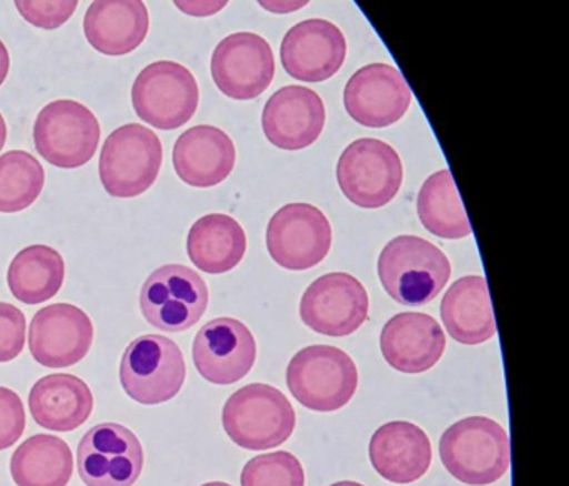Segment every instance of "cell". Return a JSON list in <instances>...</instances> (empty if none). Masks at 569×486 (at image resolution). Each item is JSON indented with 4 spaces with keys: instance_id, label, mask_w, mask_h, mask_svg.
Here are the masks:
<instances>
[{
    "instance_id": "1",
    "label": "cell",
    "mask_w": 569,
    "mask_h": 486,
    "mask_svg": "<svg viewBox=\"0 0 569 486\" xmlns=\"http://www.w3.org/2000/svg\"><path fill=\"white\" fill-rule=\"evenodd\" d=\"M382 288L401 305L432 302L448 285L451 262L439 246L415 235H399L386 243L378 260Z\"/></svg>"
},
{
    "instance_id": "2",
    "label": "cell",
    "mask_w": 569,
    "mask_h": 486,
    "mask_svg": "<svg viewBox=\"0 0 569 486\" xmlns=\"http://www.w3.org/2000/svg\"><path fill=\"white\" fill-rule=\"evenodd\" d=\"M439 456L458 482L486 486L508 473L511 446L508 433L498 422L488 416H468L442 433Z\"/></svg>"
},
{
    "instance_id": "3",
    "label": "cell",
    "mask_w": 569,
    "mask_h": 486,
    "mask_svg": "<svg viewBox=\"0 0 569 486\" xmlns=\"http://www.w3.org/2000/svg\"><path fill=\"white\" fill-rule=\"evenodd\" d=\"M222 426L236 445L261 452L288 442L296 428V412L281 389L251 383L229 396Z\"/></svg>"
},
{
    "instance_id": "4",
    "label": "cell",
    "mask_w": 569,
    "mask_h": 486,
    "mask_svg": "<svg viewBox=\"0 0 569 486\" xmlns=\"http://www.w3.org/2000/svg\"><path fill=\"white\" fill-rule=\"evenodd\" d=\"M358 382L355 360L338 346H306L292 356L286 369L289 392L312 412L341 409L356 395Z\"/></svg>"
},
{
    "instance_id": "5",
    "label": "cell",
    "mask_w": 569,
    "mask_h": 486,
    "mask_svg": "<svg viewBox=\"0 0 569 486\" xmlns=\"http://www.w3.org/2000/svg\"><path fill=\"white\" fill-rule=\"evenodd\" d=\"M162 143L154 130L126 123L106 139L99 176L109 195L132 199L148 192L162 166Z\"/></svg>"
},
{
    "instance_id": "6",
    "label": "cell",
    "mask_w": 569,
    "mask_h": 486,
    "mask_svg": "<svg viewBox=\"0 0 569 486\" xmlns=\"http://www.w3.org/2000/svg\"><path fill=\"white\" fill-rule=\"evenodd\" d=\"M186 360L168 336L142 335L129 343L119 368L122 388L142 405L169 402L186 382Z\"/></svg>"
},
{
    "instance_id": "7",
    "label": "cell",
    "mask_w": 569,
    "mask_h": 486,
    "mask_svg": "<svg viewBox=\"0 0 569 486\" xmlns=\"http://www.w3.org/2000/svg\"><path fill=\"white\" fill-rule=\"evenodd\" d=\"M339 189L361 209L388 205L402 185V162L396 149L379 139H358L338 160Z\"/></svg>"
},
{
    "instance_id": "8",
    "label": "cell",
    "mask_w": 569,
    "mask_h": 486,
    "mask_svg": "<svg viewBox=\"0 0 569 486\" xmlns=\"http://www.w3.org/2000/svg\"><path fill=\"white\" fill-rule=\"evenodd\" d=\"M139 303L142 315L154 328L181 333L192 328L204 315L209 288L196 270L171 263L148 276Z\"/></svg>"
},
{
    "instance_id": "9",
    "label": "cell",
    "mask_w": 569,
    "mask_h": 486,
    "mask_svg": "<svg viewBox=\"0 0 569 486\" xmlns=\"http://www.w3.org/2000/svg\"><path fill=\"white\" fill-rule=\"evenodd\" d=\"M198 105V80L181 63L159 60L136 77L132 107L139 119L154 129L176 130L186 125Z\"/></svg>"
},
{
    "instance_id": "10",
    "label": "cell",
    "mask_w": 569,
    "mask_h": 486,
    "mask_svg": "<svg viewBox=\"0 0 569 486\" xmlns=\"http://www.w3.org/2000/svg\"><path fill=\"white\" fill-rule=\"evenodd\" d=\"M101 125L98 117L76 100H56L39 112L34 143L42 159L58 169H79L98 150Z\"/></svg>"
},
{
    "instance_id": "11",
    "label": "cell",
    "mask_w": 569,
    "mask_h": 486,
    "mask_svg": "<svg viewBox=\"0 0 569 486\" xmlns=\"http://www.w3.org/2000/svg\"><path fill=\"white\" fill-rule=\"evenodd\" d=\"M266 245L271 259L282 269L295 272L312 269L331 250V223L311 203H288L269 220Z\"/></svg>"
},
{
    "instance_id": "12",
    "label": "cell",
    "mask_w": 569,
    "mask_h": 486,
    "mask_svg": "<svg viewBox=\"0 0 569 486\" xmlns=\"http://www.w3.org/2000/svg\"><path fill=\"white\" fill-rule=\"evenodd\" d=\"M142 466L141 442L119 423H99L79 442L78 469L86 486H132Z\"/></svg>"
},
{
    "instance_id": "13",
    "label": "cell",
    "mask_w": 569,
    "mask_h": 486,
    "mask_svg": "<svg viewBox=\"0 0 569 486\" xmlns=\"http://www.w3.org/2000/svg\"><path fill=\"white\" fill-rule=\"evenodd\" d=\"M299 315L308 328L326 336H348L361 328L369 315V296L356 276L332 272L306 288Z\"/></svg>"
},
{
    "instance_id": "14",
    "label": "cell",
    "mask_w": 569,
    "mask_h": 486,
    "mask_svg": "<svg viewBox=\"0 0 569 486\" xmlns=\"http://www.w3.org/2000/svg\"><path fill=\"white\" fill-rule=\"evenodd\" d=\"M211 73L229 99L252 100L266 92L274 79V53L258 33H231L212 52Z\"/></svg>"
},
{
    "instance_id": "15",
    "label": "cell",
    "mask_w": 569,
    "mask_h": 486,
    "mask_svg": "<svg viewBox=\"0 0 569 486\" xmlns=\"http://www.w3.org/2000/svg\"><path fill=\"white\" fill-rule=\"evenodd\" d=\"M258 345L251 330L231 316L206 323L192 343V360L202 378L214 385H232L256 363Z\"/></svg>"
},
{
    "instance_id": "16",
    "label": "cell",
    "mask_w": 569,
    "mask_h": 486,
    "mask_svg": "<svg viewBox=\"0 0 569 486\" xmlns=\"http://www.w3.org/2000/svg\"><path fill=\"white\" fill-rule=\"evenodd\" d=\"M94 342L88 313L71 303H54L36 313L29 326V350L46 368H68L86 358Z\"/></svg>"
},
{
    "instance_id": "17",
    "label": "cell",
    "mask_w": 569,
    "mask_h": 486,
    "mask_svg": "<svg viewBox=\"0 0 569 486\" xmlns=\"http://www.w3.org/2000/svg\"><path fill=\"white\" fill-rule=\"evenodd\" d=\"M411 102L412 92L408 82L389 63H369L346 83V112L369 129L395 125L406 115Z\"/></svg>"
},
{
    "instance_id": "18",
    "label": "cell",
    "mask_w": 569,
    "mask_h": 486,
    "mask_svg": "<svg viewBox=\"0 0 569 486\" xmlns=\"http://www.w3.org/2000/svg\"><path fill=\"white\" fill-rule=\"evenodd\" d=\"M348 53L345 33L326 19H306L286 32L281 62L301 82H325L339 72Z\"/></svg>"
},
{
    "instance_id": "19",
    "label": "cell",
    "mask_w": 569,
    "mask_h": 486,
    "mask_svg": "<svg viewBox=\"0 0 569 486\" xmlns=\"http://www.w3.org/2000/svg\"><path fill=\"white\" fill-rule=\"evenodd\" d=\"M261 123L266 139L278 149H308L325 129V102L308 87L286 85L269 97Z\"/></svg>"
},
{
    "instance_id": "20",
    "label": "cell",
    "mask_w": 569,
    "mask_h": 486,
    "mask_svg": "<svg viewBox=\"0 0 569 486\" xmlns=\"http://www.w3.org/2000/svg\"><path fill=\"white\" fill-rule=\"evenodd\" d=\"M372 468L388 482L409 485L431 466L432 448L428 433L411 422H389L379 426L369 442Z\"/></svg>"
},
{
    "instance_id": "21",
    "label": "cell",
    "mask_w": 569,
    "mask_h": 486,
    "mask_svg": "<svg viewBox=\"0 0 569 486\" xmlns=\"http://www.w3.org/2000/svg\"><path fill=\"white\" fill-rule=\"evenodd\" d=\"M379 343L382 356L392 368L402 373H422L441 360L446 335L431 315L402 312L386 323Z\"/></svg>"
},
{
    "instance_id": "22",
    "label": "cell",
    "mask_w": 569,
    "mask_h": 486,
    "mask_svg": "<svg viewBox=\"0 0 569 486\" xmlns=\"http://www.w3.org/2000/svg\"><path fill=\"white\" fill-rule=\"evenodd\" d=\"M172 163L179 179L188 185L198 189L219 185L234 169V142L218 126H192L176 142Z\"/></svg>"
},
{
    "instance_id": "23",
    "label": "cell",
    "mask_w": 569,
    "mask_h": 486,
    "mask_svg": "<svg viewBox=\"0 0 569 486\" xmlns=\"http://www.w3.org/2000/svg\"><path fill=\"white\" fill-rule=\"evenodd\" d=\"M32 418L52 432H72L88 422L94 396L84 379L69 373H54L36 382L29 393Z\"/></svg>"
},
{
    "instance_id": "24",
    "label": "cell",
    "mask_w": 569,
    "mask_h": 486,
    "mask_svg": "<svg viewBox=\"0 0 569 486\" xmlns=\"http://www.w3.org/2000/svg\"><path fill=\"white\" fill-rule=\"evenodd\" d=\"M148 32L149 12L139 0H98L86 12V39L104 55L134 52Z\"/></svg>"
},
{
    "instance_id": "25",
    "label": "cell",
    "mask_w": 569,
    "mask_h": 486,
    "mask_svg": "<svg viewBox=\"0 0 569 486\" xmlns=\"http://www.w3.org/2000/svg\"><path fill=\"white\" fill-rule=\"evenodd\" d=\"M441 320L451 338L462 345L489 342L496 335V320L485 276L456 280L442 296Z\"/></svg>"
},
{
    "instance_id": "26",
    "label": "cell",
    "mask_w": 569,
    "mask_h": 486,
    "mask_svg": "<svg viewBox=\"0 0 569 486\" xmlns=\"http://www.w3.org/2000/svg\"><path fill=\"white\" fill-rule=\"evenodd\" d=\"M248 239L244 229L226 213L201 216L189 230V259L199 270L211 275L236 269L244 259Z\"/></svg>"
},
{
    "instance_id": "27",
    "label": "cell",
    "mask_w": 569,
    "mask_h": 486,
    "mask_svg": "<svg viewBox=\"0 0 569 486\" xmlns=\"http://www.w3.org/2000/svg\"><path fill=\"white\" fill-rule=\"evenodd\" d=\"M72 472L71 448L56 435L31 436L11 459V475L18 486H68Z\"/></svg>"
},
{
    "instance_id": "28",
    "label": "cell",
    "mask_w": 569,
    "mask_h": 486,
    "mask_svg": "<svg viewBox=\"0 0 569 486\" xmlns=\"http://www.w3.org/2000/svg\"><path fill=\"white\" fill-rule=\"evenodd\" d=\"M64 279V259L58 250L48 245L22 249L9 265V288L26 305H39L54 298Z\"/></svg>"
},
{
    "instance_id": "29",
    "label": "cell",
    "mask_w": 569,
    "mask_h": 486,
    "mask_svg": "<svg viewBox=\"0 0 569 486\" xmlns=\"http://www.w3.org/2000/svg\"><path fill=\"white\" fill-rule=\"evenodd\" d=\"M418 216L426 230L441 239L471 235V223L449 170L432 173L418 195Z\"/></svg>"
},
{
    "instance_id": "30",
    "label": "cell",
    "mask_w": 569,
    "mask_h": 486,
    "mask_svg": "<svg viewBox=\"0 0 569 486\" xmlns=\"http://www.w3.org/2000/svg\"><path fill=\"white\" fill-rule=\"evenodd\" d=\"M46 170L26 150L0 155V212L16 213L29 209L44 189Z\"/></svg>"
},
{
    "instance_id": "31",
    "label": "cell",
    "mask_w": 569,
    "mask_h": 486,
    "mask_svg": "<svg viewBox=\"0 0 569 486\" xmlns=\"http://www.w3.org/2000/svg\"><path fill=\"white\" fill-rule=\"evenodd\" d=\"M301 462L289 452L266 453L246 463L242 486H305Z\"/></svg>"
},
{
    "instance_id": "32",
    "label": "cell",
    "mask_w": 569,
    "mask_h": 486,
    "mask_svg": "<svg viewBox=\"0 0 569 486\" xmlns=\"http://www.w3.org/2000/svg\"><path fill=\"white\" fill-rule=\"evenodd\" d=\"M26 316L11 303L0 302V363L11 362L26 346Z\"/></svg>"
},
{
    "instance_id": "33",
    "label": "cell",
    "mask_w": 569,
    "mask_h": 486,
    "mask_svg": "<svg viewBox=\"0 0 569 486\" xmlns=\"http://www.w3.org/2000/svg\"><path fill=\"white\" fill-rule=\"evenodd\" d=\"M19 13L32 26L39 29L54 30L64 26L78 9L74 0L62 2H34V0H18L16 2Z\"/></svg>"
},
{
    "instance_id": "34",
    "label": "cell",
    "mask_w": 569,
    "mask_h": 486,
    "mask_svg": "<svg viewBox=\"0 0 569 486\" xmlns=\"http://www.w3.org/2000/svg\"><path fill=\"white\" fill-rule=\"evenodd\" d=\"M26 429V408L21 396L0 386V449H8L21 439Z\"/></svg>"
},
{
    "instance_id": "35",
    "label": "cell",
    "mask_w": 569,
    "mask_h": 486,
    "mask_svg": "<svg viewBox=\"0 0 569 486\" xmlns=\"http://www.w3.org/2000/svg\"><path fill=\"white\" fill-rule=\"evenodd\" d=\"M11 69V57H9L8 47L0 40V85L6 82Z\"/></svg>"
},
{
    "instance_id": "36",
    "label": "cell",
    "mask_w": 569,
    "mask_h": 486,
    "mask_svg": "<svg viewBox=\"0 0 569 486\" xmlns=\"http://www.w3.org/2000/svg\"><path fill=\"white\" fill-rule=\"evenodd\" d=\"M6 140H8V125H6L4 117L0 113V152L4 149Z\"/></svg>"
},
{
    "instance_id": "37",
    "label": "cell",
    "mask_w": 569,
    "mask_h": 486,
    "mask_svg": "<svg viewBox=\"0 0 569 486\" xmlns=\"http://www.w3.org/2000/svg\"><path fill=\"white\" fill-rule=\"evenodd\" d=\"M331 486H365V485H361V483H358V482H349V479H346V482H338Z\"/></svg>"
},
{
    "instance_id": "38",
    "label": "cell",
    "mask_w": 569,
    "mask_h": 486,
    "mask_svg": "<svg viewBox=\"0 0 569 486\" xmlns=\"http://www.w3.org/2000/svg\"><path fill=\"white\" fill-rule=\"evenodd\" d=\"M201 486H232V485H229V483H224V482H211V483H204V485H201Z\"/></svg>"
}]
</instances>
